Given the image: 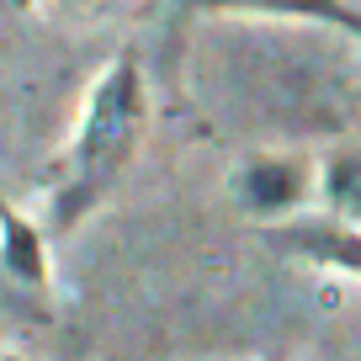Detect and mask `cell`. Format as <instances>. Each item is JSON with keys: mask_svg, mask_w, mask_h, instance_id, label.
Returning a JSON list of instances; mask_svg holds the SVG:
<instances>
[{"mask_svg": "<svg viewBox=\"0 0 361 361\" xmlns=\"http://www.w3.org/2000/svg\"><path fill=\"white\" fill-rule=\"evenodd\" d=\"M192 6H239V11H282V16H314V22L345 27L350 37H361V16L340 0H192Z\"/></svg>", "mask_w": 361, "mask_h": 361, "instance_id": "obj_4", "label": "cell"}, {"mask_svg": "<svg viewBox=\"0 0 361 361\" xmlns=\"http://www.w3.org/2000/svg\"><path fill=\"white\" fill-rule=\"evenodd\" d=\"M144 80H138L133 59H112L96 80L85 102V117L75 128V144L64 154V170H59L54 186V228L69 234L75 224H85L96 213L106 192L123 180L128 159H133L138 138H144Z\"/></svg>", "mask_w": 361, "mask_h": 361, "instance_id": "obj_1", "label": "cell"}, {"mask_svg": "<svg viewBox=\"0 0 361 361\" xmlns=\"http://www.w3.org/2000/svg\"><path fill=\"white\" fill-rule=\"evenodd\" d=\"M0 361H16V356H6V350H0Z\"/></svg>", "mask_w": 361, "mask_h": 361, "instance_id": "obj_6", "label": "cell"}, {"mask_svg": "<svg viewBox=\"0 0 361 361\" xmlns=\"http://www.w3.org/2000/svg\"><path fill=\"white\" fill-rule=\"evenodd\" d=\"M324 197L340 207V213L361 218V154L329 159V170H324Z\"/></svg>", "mask_w": 361, "mask_h": 361, "instance_id": "obj_5", "label": "cell"}, {"mask_svg": "<svg viewBox=\"0 0 361 361\" xmlns=\"http://www.w3.org/2000/svg\"><path fill=\"white\" fill-rule=\"evenodd\" d=\"M0 266L11 271L22 287L48 293V250H43V234H37V224H32V218H22L6 197H0Z\"/></svg>", "mask_w": 361, "mask_h": 361, "instance_id": "obj_2", "label": "cell"}, {"mask_svg": "<svg viewBox=\"0 0 361 361\" xmlns=\"http://www.w3.org/2000/svg\"><path fill=\"white\" fill-rule=\"evenodd\" d=\"M234 192L250 213H287L303 192V176H298L293 159H245Z\"/></svg>", "mask_w": 361, "mask_h": 361, "instance_id": "obj_3", "label": "cell"}]
</instances>
